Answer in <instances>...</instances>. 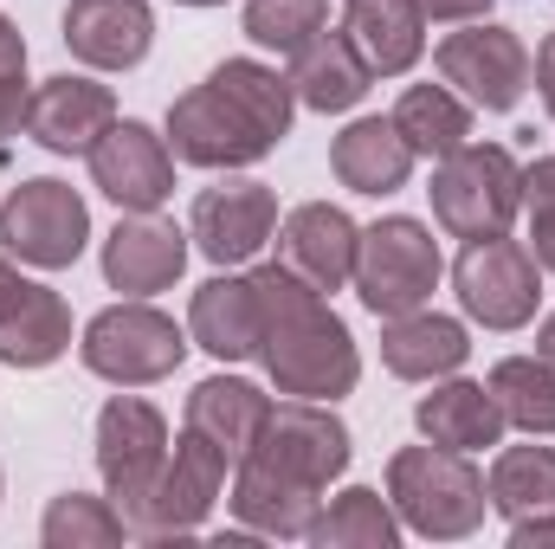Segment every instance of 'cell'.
<instances>
[{
	"label": "cell",
	"instance_id": "cell-39",
	"mask_svg": "<svg viewBox=\"0 0 555 549\" xmlns=\"http://www.w3.org/2000/svg\"><path fill=\"white\" fill-rule=\"evenodd\" d=\"M530 72H537V91H543V104L555 111V33L543 39V52H537V65H530Z\"/></svg>",
	"mask_w": 555,
	"mask_h": 549
},
{
	"label": "cell",
	"instance_id": "cell-30",
	"mask_svg": "<svg viewBox=\"0 0 555 549\" xmlns=\"http://www.w3.org/2000/svg\"><path fill=\"white\" fill-rule=\"evenodd\" d=\"M395 537H401V524H395L388 498L382 491H362V485L343 491L310 524V544H323V549H395Z\"/></svg>",
	"mask_w": 555,
	"mask_h": 549
},
{
	"label": "cell",
	"instance_id": "cell-16",
	"mask_svg": "<svg viewBox=\"0 0 555 549\" xmlns=\"http://www.w3.org/2000/svg\"><path fill=\"white\" fill-rule=\"evenodd\" d=\"M356 246H362V227L330 201H310L278 227V266L317 291H343L356 278Z\"/></svg>",
	"mask_w": 555,
	"mask_h": 549
},
{
	"label": "cell",
	"instance_id": "cell-31",
	"mask_svg": "<svg viewBox=\"0 0 555 549\" xmlns=\"http://www.w3.org/2000/svg\"><path fill=\"white\" fill-rule=\"evenodd\" d=\"M504 408V426H524V433H555V369L543 356H511L491 369L485 382Z\"/></svg>",
	"mask_w": 555,
	"mask_h": 549
},
{
	"label": "cell",
	"instance_id": "cell-33",
	"mask_svg": "<svg viewBox=\"0 0 555 549\" xmlns=\"http://www.w3.org/2000/svg\"><path fill=\"white\" fill-rule=\"evenodd\" d=\"M330 20V0H246V33L272 52H304Z\"/></svg>",
	"mask_w": 555,
	"mask_h": 549
},
{
	"label": "cell",
	"instance_id": "cell-19",
	"mask_svg": "<svg viewBox=\"0 0 555 549\" xmlns=\"http://www.w3.org/2000/svg\"><path fill=\"white\" fill-rule=\"evenodd\" d=\"M188 330L207 356L220 362H253L259 356V336H266V317H259V284L253 278H207L194 291V310H188Z\"/></svg>",
	"mask_w": 555,
	"mask_h": 549
},
{
	"label": "cell",
	"instance_id": "cell-13",
	"mask_svg": "<svg viewBox=\"0 0 555 549\" xmlns=\"http://www.w3.org/2000/svg\"><path fill=\"white\" fill-rule=\"evenodd\" d=\"M272 227H278V201L266 181H220V188H201L188 240L214 266H246V259H259Z\"/></svg>",
	"mask_w": 555,
	"mask_h": 549
},
{
	"label": "cell",
	"instance_id": "cell-29",
	"mask_svg": "<svg viewBox=\"0 0 555 549\" xmlns=\"http://www.w3.org/2000/svg\"><path fill=\"white\" fill-rule=\"evenodd\" d=\"M395 130L408 137L414 155H452L472 137V111L446 85H408L401 104H395Z\"/></svg>",
	"mask_w": 555,
	"mask_h": 549
},
{
	"label": "cell",
	"instance_id": "cell-18",
	"mask_svg": "<svg viewBox=\"0 0 555 549\" xmlns=\"http://www.w3.org/2000/svg\"><path fill=\"white\" fill-rule=\"evenodd\" d=\"M149 39H155L149 0H72L65 7V46H72V59H85L98 72L142 65Z\"/></svg>",
	"mask_w": 555,
	"mask_h": 549
},
{
	"label": "cell",
	"instance_id": "cell-9",
	"mask_svg": "<svg viewBox=\"0 0 555 549\" xmlns=\"http://www.w3.org/2000/svg\"><path fill=\"white\" fill-rule=\"evenodd\" d=\"M162 465H168V420L137 395H117L98 413V472H104V491L117 498L124 524L142 518Z\"/></svg>",
	"mask_w": 555,
	"mask_h": 549
},
{
	"label": "cell",
	"instance_id": "cell-34",
	"mask_svg": "<svg viewBox=\"0 0 555 549\" xmlns=\"http://www.w3.org/2000/svg\"><path fill=\"white\" fill-rule=\"evenodd\" d=\"M524 201H530V253L543 272H555V155L524 168Z\"/></svg>",
	"mask_w": 555,
	"mask_h": 549
},
{
	"label": "cell",
	"instance_id": "cell-36",
	"mask_svg": "<svg viewBox=\"0 0 555 549\" xmlns=\"http://www.w3.org/2000/svg\"><path fill=\"white\" fill-rule=\"evenodd\" d=\"M511 544L517 549H550L555 544V511H543V518H517V524H511Z\"/></svg>",
	"mask_w": 555,
	"mask_h": 549
},
{
	"label": "cell",
	"instance_id": "cell-41",
	"mask_svg": "<svg viewBox=\"0 0 555 549\" xmlns=\"http://www.w3.org/2000/svg\"><path fill=\"white\" fill-rule=\"evenodd\" d=\"M175 7H227V0H175Z\"/></svg>",
	"mask_w": 555,
	"mask_h": 549
},
{
	"label": "cell",
	"instance_id": "cell-27",
	"mask_svg": "<svg viewBox=\"0 0 555 549\" xmlns=\"http://www.w3.org/2000/svg\"><path fill=\"white\" fill-rule=\"evenodd\" d=\"M266 413H272V401H266L253 382H240V375H214V382H201V388L188 395V426H194L201 439H214L227 459H246V452H253Z\"/></svg>",
	"mask_w": 555,
	"mask_h": 549
},
{
	"label": "cell",
	"instance_id": "cell-17",
	"mask_svg": "<svg viewBox=\"0 0 555 549\" xmlns=\"http://www.w3.org/2000/svg\"><path fill=\"white\" fill-rule=\"evenodd\" d=\"M117 124V98L104 91V85H91V78H46L33 98H26V130L39 149H52V155H91L98 137Z\"/></svg>",
	"mask_w": 555,
	"mask_h": 549
},
{
	"label": "cell",
	"instance_id": "cell-8",
	"mask_svg": "<svg viewBox=\"0 0 555 549\" xmlns=\"http://www.w3.org/2000/svg\"><path fill=\"white\" fill-rule=\"evenodd\" d=\"M85 240H91V214H85V201L65 181H46L39 175V181H20L0 201V246L13 259L39 266V272L72 266L85 253Z\"/></svg>",
	"mask_w": 555,
	"mask_h": 549
},
{
	"label": "cell",
	"instance_id": "cell-5",
	"mask_svg": "<svg viewBox=\"0 0 555 549\" xmlns=\"http://www.w3.org/2000/svg\"><path fill=\"white\" fill-rule=\"evenodd\" d=\"M85 369L117 382V388H149L162 375L181 369L188 356V336L175 330V317H162L155 304H111L85 323V343H78Z\"/></svg>",
	"mask_w": 555,
	"mask_h": 549
},
{
	"label": "cell",
	"instance_id": "cell-28",
	"mask_svg": "<svg viewBox=\"0 0 555 549\" xmlns=\"http://www.w3.org/2000/svg\"><path fill=\"white\" fill-rule=\"evenodd\" d=\"M485 491H491V511H504L511 524L555 511V446H504Z\"/></svg>",
	"mask_w": 555,
	"mask_h": 549
},
{
	"label": "cell",
	"instance_id": "cell-14",
	"mask_svg": "<svg viewBox=\"0 0 555 549\" xmlns=\"http://www.w3.org/2000/svg\"><path fill=\"white\" fill-rule=\"evenodd\" d=\"M91 181L124 207V214H155L175 194V149L149 124H111L91 149Z\"/></svg>",
	"mask_w": 555,
	"mask_h": 549
},
{
	"label": "cell",
	"instance_id": "cell-6",
	"mask_svg": "<svg viewBox=\"0 0 555 549\" xmlns=\"http://www.w3.org/2000/svg\"><path fill=\"white\" fill-rule=\"evenodd\" d=\"M439 284V246L433 233L395 214V220H375L356 246V291L375 317H408V310H426Z\"/></svg>",
	"mask_w": 555,
	"mask_h": 549
},
{
	"label": "cell",
	"instance_id": "cell-40",
	"mask_svg": "<svg viewBox=\"0 0 555 549\" xmlns=\"http://www.w3.org/2000/svg\"><path fill=\"white\" fill-rule=\"evenodd\" d=\"M537 356H543V362L555 369V310L543 317V336H537Z\"/></svg>",
	"mask_w": 555,
	"mask_h": 549
},
{
	"label": "cell",
	"instance_id": "cell-3",
	"mask_svg": "<svg viewBox=\"0 0 555 549\" xmlns=\"http://www.w3.org/2000/svg\"><path fill=\"white\" fill-rule=\"evenodd\" d=\"M388 505L401 511L408 531L452 544V537H472V531L485 524L491 491H485V478L465 465V452L426 439V446H408V452L388 459Z\"/></svg>",
	"mask_w": 555,
	"mask_h": 549
},
{
	"label": "cell",
	"instance_id": "cell-22",
	"mask_svg": "<svg viewBox=\"0 0 555 549\" xmlns=\"http://www.w3.org/2000/svg\"><path fill=\"white\" fill-rule=\"evenodd\" d=\"M330 168H336V181L356 188V194H395V188H408V175H414V149L395 130V117H362V124H349V130L336 137Z\"/></svg>",
	"mask_w": 555,
	"mask_h": 549
},
{
	"label": "cell",
	"instance_id": "cell-20",
	"mask_svg": "<svg viewBox=\"0 0 555 549\" xmlns=\"http://www.w3.org/2000/svg\"><path fill=\"white\" fill-rule=\"evenodd\" d=\"M188 266V233L168 227V220H124L111 240H104V278L130 297H149V291H168Z\"/></svg>",
	"mask_w": 555,
	"mask_h": 549
},
{
	"label": "cell",
	"instance_id": "cell-1",
	"mask_svg": "<svg viewBox=\"0 0 555 549\" xmlns=\"http://www.w3.org/2000/svg\"><path fill=\"white\" fill-rule=\"evenodd\" d=\"M291 111H297L291 78H278L259 59H227L214 65L207 85L175 98L168 149L194 168H246L278 149V137L291 130Z\"/></svg>",
	"mask_w": 555,
	"mask_h": 549
},
{
	"label": "cell",
	"instance_id": "cell-2",
	"mask_svg": "<svg viewBox=\"0 0 555 549\" xmlns=\"http://www.w3.org/2000/svg\"><path fill=\"white\" fill-rule=\"evenodd\" d=\"M253 284H259V317H266L259 362L272 369L278 395H297V401L349 395L362 375V356H356V336L343 330V317L323 304V291L284 266L253 272Z\"/></svg>",
	"mask_w": 555,
	"mask_h": 549
},
{
	"label": "cell",
	"instance_id": "cell-26",
	"mask_svg": "<svg viewBox=\"0 0 555 549\" xmlns=\"http://www.w3.org/2000/svg\"><path fill=\"white\" fill-rule=\"evenodd\" d=\"M414 420L433 446H452V452H478V446L504 439V408L478 382H439L433 395H420Z\"/></svg>",
	"mask_w": 555,
	"mask_h": 549
},
{
	"label": "cell",
	"instance_id": "cell-37",
	"mask_svg": "<svg viewBox=\"0 0 555 549\" xmlns=\"http://www.w3.org/2000/svg\"><path fill=\"white\" fill-rule=\"evenodd\" d=\"M420 13L426 20H485L491 0H420Z\"/></svg>",
	"mask_w": 555,
	"mask_h": 549
},
{
	"label": "cell",
	"instance_id": "cell-38",
	"mask_svg": "<svg viewBox=\"0 0 555 549\" xmlns=\"http://www.w3.org/2000/svg\"><path fill=\"white\" fill-rule=\"evenodd\" d=\"M26 72V39L13 33V20H0V78H20Z\"/></svg>",
	"mask_w": 555,
	"mask_h": 549
},
{
	"label": "cell",
	"instance_id": "cell-12",
	"mask_svg": "<svg viewBox=\"0 0 555 549\" xmlns=\"http://www.w3.org/2000/svg\"><path fill=\"white\" fill-rule=\"evenodd\" d=\"M439 78L459 85L465 104H478V111H511L530 91V52L511 26L472 20L465 33L439 39Z\"/></svg>",
	"mask_w": 555,
	"mask_h": 549
},
{
	"label": "cell",
	"instance_id": "cell-15",
	"mask_svg": "<svg viewBox=\"0 0 555 549\" xmlns=\"http://www.w3.org/2000/svg\"><path fill=\"white\" fill-rule=\"evenodd\" d=\"M72 349V310L59 291L20 278L0 259V362L13 369H46Z\"/></svg>",
	"mask_w": 555,
	"mask_h": 549
},
{
	"label": "cell",
	"instance_id": "cell-10",
	"mask_svg": "<svg viewBox=\"0 0 555 549\" xmlns=\"http://www.w3.org/2000/svg\"><path fill=\"white\" fill-rule=\"evenodd\" d=\"M246 459L272 465V472L310 485V491H330V478L349 472V426L323 401H291V408L266 413V426H259V439H253Z\"/></svg>",
	"mask_w": 555,
	"mask_h": 549
},
{
	"label": "cell",
	"instance_id": "cell-7",
	"mask_svg": "<svg viewBox=\"0 0 555 549\" xmlns=\"http://www.w3.org/2000/svg\"><path fill=\"white\" fill-rule=\"evenodd\" d=\"M537 272L543 266H537L530 246L491 233V240H465V253L452 266V284H459V304H465L472 323H485V330H524L537 317V297H543Z\"/></svg>",
	"mask_w": 555,
	"mask_h": 549
},
{
	"label": "cell",
	"instance_id": "cell-35",
	"mask_svg": "<svg viewBox=\"0 0 555 549\" xmlns=\"http://www.w3.org/2000/svg\"><path fill=\"white\" fill-rule=\"evenodd\" d=\"M20 124H26V72L0 78V137H13Z\"/></svg>",
	"mask_w": 555,
	"mask_h": 549
},
{
	"label": "cell",
	"instance_id": "cell-25",
	"mask_svg": "<svg viewBox=\"0 0 555 549\" xmlns=\"http://www.w3.org/2000/svg\"><path fill=\"white\" fill-rule=\"evenodd\" d=\"M465 356H472L465 323H452V317H439V310L388 317V330H382V362H388L401 382H439V375H452Z\"/></svg>",
	"mask_w": 555,
	"mask_h": 549
},
{
	"label": "cell",
	"instance_id": "cell-21",
	"mask_svg": "<svg viewBox=\"0 0 555 549\" xmlns=\"http://www.w3.org/2000/svg\"><path fill=\"white\" fill-rule=\"evenodd\" d=\"M343 33L369 59L375 78H401L426 52V13H420V0H349Z\"/></svg>",
	"mask_w": 555,
	"mask_h": 549
},
{
	"label": "cell",
	"instance_id": "cell-11",
	"mask_svg": "<svg viewBox=\"0 0 555 549\" xmlns=\"http://www.w3.org/2000/svg\"><path fill=\"white\" fill-rule=\"evenodd\" d=\"M220 485H227V452L188 426L175 439V452H168V465H162V478H155V491H149V505H142V518L130 531L149 537V544L201 531L207 511H214V498H220Z\"/></svg>",
	"mask_w": 555,
	"mask_h": 549
},
{
	"label": "cell",
	"instance_id": "cell-4",
	"mask_svg": "<svg viewBox=\"0 0 555 549\" xmlns=\"http://www.w3.org/2000/svg\"><path fill=\"white\" fill-rule=\"evenodd\" d=\"M426 194L452 240H491V233H511V220L524 207V168L498 142H465V149L439 155Z\"/></svg>",
	"mask_w": 555,
	"mask_h": 549
},
{
	"label": "cell",
	"instance_id": "cell-23",
	"mask_svg": "<svg viewBox=\"0 0 555 549\" xmlns=\"http://www.w3.org/2000/svg\"><path fill=\"white\" fill-rule=\"evenodd\" d=\"M375 85V72H369V59L349 46V33H317L304 52H291V91H297V104H310V111H349V104H362V91Z\"/></svg>",
	"mask_w": 555,
	"mask_h": 549
},
{
	"label": "cell",
	"instance_id": "cell-32",
	"mask_svg": "<svg viewBox=\"0 0 555 549\" xmlns=\"http://www.w3.org/2000/svg\"><path fill=\"white\" fill-rule=\"evenodd\" d=\"M124 511H111L104 498H85V491H65V498H52V511H46V544L52 549H111L124 544Z\"/></svg>",
	"mask_w": 555,
	"mask_h": 549
},
{
	"label": "cell",
	"instance_id": "cell-24",
	"mask_svg": "<svg viewBox=\"0 0 555 549\" xmlns=\"http://www.w3.org/2000/svg\"><path fill=\"white\" fill-rule=\"evenodd\" d=\"M233 511L246 531H266V537H310L317 511H323V491L284 478L259 459H240V478H233Z\"/></svg>",
	"mask_w": 555,
	"mask_h": 549
}]
</instances>
